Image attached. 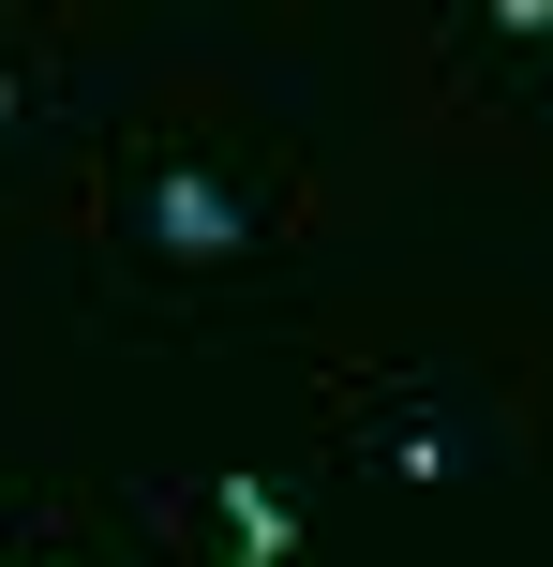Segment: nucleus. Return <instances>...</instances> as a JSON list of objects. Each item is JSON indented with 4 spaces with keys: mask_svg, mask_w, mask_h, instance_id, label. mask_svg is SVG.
Segmentation results:
<instances>
[{
    "mask_svg": "<svg viewBox=\"0 0 553 567\" xmlns=\"http://www.w3.org/2000/svg\"><path fill=\"white\" fill-rule=\"evenodd\" d=\"M299 209H315L299 150H225L209 120H180V135H135L105 165L90 239H105V269L135 299H195V284H255L299 239Z\"/></svg>",
    "mask_w": 553,
    "mask_h": 567,
    "instance_id": "obj_1",
    "label": "nucleus"
},
{
    "mask_svg": "<svg viewBox=\"0 0 553 567\" xmlns=\"http://www.w3.org/2000/svg\"><path fill=\"white\" fill-rule=\"evenodd\" d=\"M135 567H165V553H135Z\"/></svg>",
    "mask_w": 553,
    "mask_h": 567,
    "instance_id": "obj_9",
    "label": "nucleus"
},
{
    "mask_svg": "<svg viewBox=\"0 0 553 567\" xmlns=\"http://www.w3.org/2000/svg\"><path fill=\"white\" fill-rule=\"evenodd\" d=\"M165 508H195V523H209V567H299V553H315V523H299V478H269V463L165 478Z\"/></svg>",
    "mask_w": 553,
    "mask_h": 567,
    "instance_id": "obj_3",
    "label": "nucleus"
},
{
    "mask_svg": "<svg viewBox=\"0 0 553 567\" xmlns=\"http://www.w3.org/2000/svg\"><path fill=\"white\" fill-rule=\"evenodd\" d=\"M479 45H509V60H553V0H479Z\"/></svg>",
    "mask_w": 553,
    "mask_h": 567,
    "instance_id": "obj_5",
    "label": "nucleus"
},
{
    "mask_svg": "<svg viewBox=\"0 0 553 567\" xmlns=\"http://www.w3.org/2000/svg\"><path fill=\"white\" fill-rule=\"evenodd\" d=\"M524 75H539V105H553V60H524Z\"/></svg>",
    "mask_w": 553,
    "mask_h": 567,
    "instance_id": "obj_7",
    "label": "nucleus"
},
{
    "mask_svg": "<svg viewBox=\"0 0 553 567\" xmlns=\"http://www.w3.org/2000/svg\"><path fill=\"white\" fill-rule=\"evenodd\" d=\"M0 538H16V493H0Z\"/></svg>",
    "mask_w": 553,
    "mask_h": 567,
    "instance_id": "obj_8",
    "label": "nucleus"
},
{
    "mask_svg": "<svg viewBox=\"0 0 553 567\" xmlns=\"http://www.w3.org/2000/svg\"><path fill=\"white\" fill-rule=\"evenodd\" d=\"M45 105H60V45L30 30V45H0V150H16V135H45Z\"/></svg>",
    "mask_w": 553,
    "mask_h": 567,
    "instance_id": "obj_4",
    "label": "nucleus"
},
{
    "mask_svg": "<svg viewBox=\"0 0 553 567\" xmlns=\"http://www.w3.org/2000/svg\"><path fill=\"white\" fill-rule=\"evenodd\" d=\"M329 449L389 493H449L464 463L524 449V419L479 403V373H449V359H329Z\"/></svg>",
    "mask_w": 553,
    "mask_h": 567,
    "instance_id": "obj_2",
    "label": "nucleus"
},
{
    "mask_svg": "<svg viewBox=\"0 0 553 567\" xmlns=\"http://www.w3.org/2000/svg\"><path fill=\"white\" fill-rule=\"evenodd\" d=\"M16 567H105V553H90V538H60V523H45V538H30Z\"/></svg>",
    "mask_w": 553,
    "mask_h": 567,
    "instance_id": "obj_6",
    "label": "nucleus"
}]
</instances>
